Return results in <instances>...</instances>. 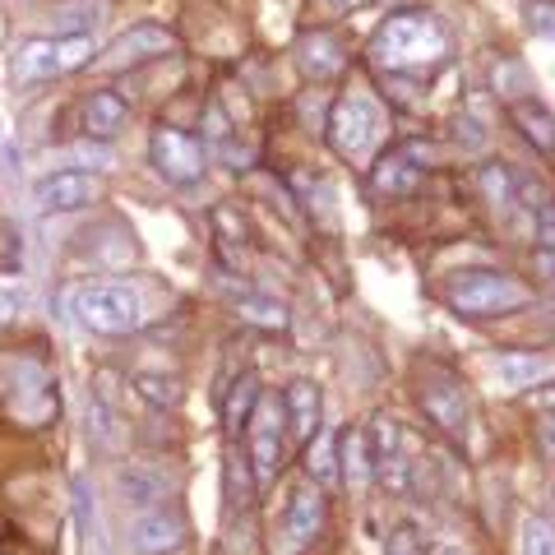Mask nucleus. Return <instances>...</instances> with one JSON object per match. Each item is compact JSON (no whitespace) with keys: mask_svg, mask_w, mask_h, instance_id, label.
<instances>
[{"mask_svg":"<svg viewBox=\"0 0 555 555\" xmlns=\"http://www.w3.org/2000/svg\"><path fill=\"white\" fill-rule=\"evenodd\" d=\"M297 65L306 69L310 79H334L338 69L347 65V51H343V42L334 38V33L315 28V33H301V42H297Z\"/></svg>","mask_w":555,"mask_h":555,"instance_id":"11","label":"nucleus"},{"mask_svg":"<svg viewBox=\"0 0 555 555\" xmlns=\"http://www.w3.org/2000/svg\"><path fill=\"white\" fill-rule=\"evenodd\" d=\"M375 130H379V112H375V102L361 93L338 98L334 112H328V144H334L338 158H361V153L371 149Z\"/></svg>","mask_w":555,"mask_h":555,"instance_id":"4","label":"nucleus"},{"mask_svg":"<svg viewBox=\"0 0 555 555\" xmlns=\"http://www.w3.org/2000/svg\"><path fill=\"white\" fill-rule=\"evenodd\" d=\"M185 542V524L177 514H139L134 524H130V546L134 551H144V555H167V551H177Z\"/></svg>","mask_w":555,"mask_h":555,"instance_id":"10","label":"nucleus"},{"mask_svg":"<svg viewBox=\"0 0 555 555\" xmlns=\"http://www.w3.org/2000/svg\"><path fill=\"white\" fill-rule=\"evenodd\" d=\"M459 144H463L467 153L486 149V130H481V120H477V116H463V120H459Z\"/></svg>","mask_w":555,"mask_h":555,"instance_id":"35","label":"nucleus"},{"mask_svg":"<svg viewBox=\"0 0 555 555\" xmlns=\"http://www.w3.org/2000/svg\"><path fill=\"white\" fill-rule=\"evenodd\" d=\"M514 199H524L532 214H537V208L546 204V185H542V181H532V177H514Z\"/></svg>","mask_w":555,"mask_h":555,"instance_id":"33","label":"nucleus"},{"mask_svg":"<svg viewBox=\"0 0 555 555\" xmlns=\"http://www.w3.org/2000/svg\"><path fill=\"white\" fill-rule=\"evenodd\" d=\"M328 5H334V10H361L366 0H328Z\"/></svg>","mask_w":555,"mask_h":555,"instance_id":"39","label":"nucleus"},{"mask_svg":"<svg viewBox=\"0 0 555 555\" xmlns=\"http://www.w3.org/2000/svg\"><path fill=\"white\" fill-rule=\"evenodd\" d=\"M524 555H555V524L551 518H524Z\"/></svg>","mask_w":555,"mask_h":555,"instance_id":"27","label":"nucleus"},{"mask_svg":"<svg viewBox=\"0 0 555 555\" xmlns=\"http://www.w3.org/2000/svg\"><path fill=\"white\" fill-rule=\"evenodd\" d=\"M120 495H126V505L149 509L153 500L163 495V481H158V477H149V473H120Z\"/></svg>","mask_w":555,"mask_h":555,"instance_id":"24","label":"nucleus"},{"mask_svg":"<svg viewBox=\"0 0 555 555\" xmlns=\"http://www.w3.org/2000/svg\"><path fill=\"white\" fill-rule=\"evenodd\" d=\"M532 218H537V246H542V250H555V199H546Z\"/></svg>","mask_w":555,"mask_h":555,"instance_id":"32","label":"nucleus"},{"mask_svg":"<svg viewBox=\"0 0 555 555\" xmlns=\"http://www.w3.org/2000/svg\"><path fill=\"white\" fill-rule=\"evenodd\" d=\"M514 126L524 130L532 149H542V153L555 149V116L546 107H537V102H514Z\"/></svg>","mask_w":555,"mask_h":555,"instance_id":"17","label":"nucleus"},{"mask_svg":"<svg viewBox=\"0 0 555 555\" xmlns=\"http://www.w3.org/2000/svg\"><path fill=\"white\" fill-rule=\"evenodd\" d=\"M259 403V379L255 375H241L236 389H232V403H228V426L241 430V422H250V408Z\"/></svg>","mask_w":555,"mask_h":555,"instance_id":"26","label":"nucleus"},{"mask_svg":"<svg viewBox=\"0 0 555 555\" xmlns=\"http://www.w3.org/2000/svg\"><path fill=\"white\" fill-rule=\"evenodd\" d=\"M343 477L352 481V486H361L371 473H375V463H371V449H366V430H347L343 436Z\"/></svg>","mask_w":555,"mask_h":555,"instance_id":"21","label":"nucleus"},{"mask_svg":"<svg viewBox=\"0 0 555 555\" xmlns=\"http://www.w3.org/2000/svg\"><path fill=\"white\" fill-rule=\"evenodd\" d=\"M477 185H481L486 204H495V208H509V204H518V199H514V171H509L505 163L481 167V171H477Z\"/></svg>","mask_w":555,"mask_h":555,"instance_id":"23","label":"nucleus"},{"mask_svg":"<svg viewBox=\"0 0 555 555\" xmlns=\"http://www.w3.org/2000/svg\"><path fill=\"white\" fill-rule=\"evenodd\" d=\"M324 528V491L320 486H297L287 500V537H292V546H306V542H315Z\"/></svg>","mask_w":555,"mask_h":555,"instance_id":"12","label":"nucleus"},{"mask_svg":"<svg viewBox=\"0 0 555 555\" xmlns=\"http://www.w3.org/2000/svg\"><path fill=\"white\" fill-rule=\"evenodd\" d=\"M134 389H139V398H149L153 408H167L171 398H177V385L163 375H134Z\"/></svg>","mask_w":555,"mask_h":555,"instance_id":"28","label":"nucleus"},{"mask_svg":"<svg viewBox=\"0 0 555 555\" xmlns=\"http://www.w3.org/2000/svg\"><path fill=\"white\" fill-rule=\"evenodd\" d=\"M375 473H379V481H385L393 495H408V463H403V454H393L389 463H379Z\"/></svg>","mask_w":555,"mask_h":555,"instance_id":"31","label":"nucleus"},{"mask_svg":"<svg viewBox=\"0 0 555 555\" xmlns=\"http://www.w3.org/2000/svg\"><path fill=\"white\" fill-rule=\"evenodd\" d=\"M366 449H371V463L379 467V463H389L398 449H403V436H398V422L393 416H371V426H366Z\"/></svg>","mask_w":555,"mask_h":555,"instance_id":"20","label":"nucleus"},{"mask_svg":"<svg viewBox=\"0 0 555 555\" xmlns=\"http://www.w3.org/2000/svg\"><path fill=\"white\" fill-rule=\"evenodd\" d=\"M250 463L259 486H269L283 467V412L278 403H255L250 412Z\"/></svg>","mask_w":555,"mask_h":555,"instance_id":"6","label":"nucleus"},{"mask_svg":"<svg viewBox=\"0 0 555 555\" xmlns=\"http://www.w3.org/2000/svg\"><path fill=\"white\" fill-rule=\"evenodd\" d=\"M389 555H422V542H416V532L412 528H398L389 537Z\"/></svg>","mask_w":555,"mask_h":555,"instance_id":"36","label":"nucleus"},{"mask_svg":"<svg viewBox=\"0 0 555 555\" xmlns=\"http://www.w3.org/2000/svg\"><path fill=\"white\" fill-rule=\"evenodd\" d=\"M283 412H287V426L297 440H310L320 430V412H324V398L320 389L310 385V379H297V385H287V398H283Z\"/></svg>","mask_w":555,"mask_h":555,"instance_id":"14","label":"nucleus"},{"mask_svg":"<svg viewBox=\"0 0 555 555\" xmlns=\"http://www.w3.org/2000/svg\"><path fill=\"white\" fill-rule=\"evenodd\" d=\"M236 315H241V320H250V324H259V328H287V310L278 306V301L241 297V301H236Z\"/></svg>","mask_w":555,"mask_h":555,"instance_id":"25","label":"nucleus"},{"mask_svg":"<svg viewBox=\"0 0 555 555\" xmlns=\"http://www.w3.org/2000/svg\"><path fill=\"white\" fill-rule=\"evenodd\" d=\"M422 408H426L430 422L449 430V436H459V440L467 436V393H463L459 379L430 371L426 385H422Z\"/></svg>","mask_w":555,"mask_h":555,"instance_id":"7","label":"nucleus"},{"mask_svg":"<svg viewBox=\"0 0 555 555\" xmlns=\"http://www.w3.org/2000/svg\"><path fill=\"white\" fill-rule=\"evenodd\" d=\"M444 301L467 320H491V315L524 310L532 301V292L500 269H463L444 283Z\"/></svg>","mask_w":555,"mask_h":555,"instance_id":"2","label":"nucleus"},{"mask_svg":"<svg viewBox=\"0 0 555 555\" xmlns=\"http://www.w3.org/2000/svg\"><path fill=\"white\" fill-rule=\"evenodd\" d=\"M126 120H130V102L116 89H98L83 102V130H89V139H112Z\"/></svg>","mask_w":555,"mask_h":555,"instance_id":"13","label":"nucleus"},{"mask_svg":"<svg viewBox=\"0 0 555 555\" xmlns=\"http://www.w3.org/2000/svg\"><path fill=\"white\" fill-rule=\"evenodd\" d=\"M528 28L537 38H551L555 42V0H528Z\"/></svg>","mask_w":555,"mask_h":555,"instance_id":"30","label":"nucleus"},{"mask_svg":"<svg viewBox=\"0 0 555 555\" xmlns=\"http://www.w3.org/2000/svg\"><path fill=\"white\" fill-rule=\"evenodd\" d=\"M371 185L375 195H412L422 185V167H416L408 153H385L375 167H371Z\"/></svg>","mask_w":555,"mask_h":555,"instance_id":"15","label":"nucleus"},{"mask_svg":"<svg viewBox=\"0 0 555 555\" xmlns=\"http://www.w3.org/2000/svg\"><path fill=\"white\" fill-rule=\"evenodd\" d=\"M500 379L514 389H528L537 379H551V361L542 357H528V352H505L500 357Z\"/></svg>","mask_w":555,"mask_h":555,"instance_id":"19","label":"nucleus"},{"mask_svg":"<svg viewBox=\"0 0 555 555\" xmlns=\"http://www.w3.org/2000/svg\"><path fill=\"white\" fill-rule=\"evenodd\" d=\"M75 163H83V167H112V149L107 144H93V139H83V144H75Z\"/></svg>","mask_w":555,"mask_h":555,"instance_id":"34","label":"nucleus"},{"mask_svg":"<svg viewBox=\"0 0 555 555\" xmlns=\"http://www.w3.org/2000/svg\"><path fill=\"white\" fill-rule=\"evenodd\" d=\"M98 199V181L89 171H51V177L38 181L33 190V204L42 208V214H75V208L93 204Z\"/></svg>","mask_w":555,"mask_h":555,"instance_id":"8","label":"nucleus"},{"mask_svg":"<svg viewBox=\"0 0 555 555\" xmlns=\"http://www.w3.org/2000/svg\"><path fill=\"white\" fill-rule=\"evenodd\" d=\"M69 315H75L83 328L93 334H107V338H120V334H134L139 328V297L130 287L120 283H89V287H75L69 292Z\"/></svg>","mask_w":555,"mask_h":555,"instance_id":"3","label":"nucleus"},{"mask_svg":"<svg viewBox=\"0 0 555 555\" xmlns=\"http://www.w3.org/2000/svg\"><path fill=\"white\" fill-rule=\"evenodd\" d=\"M61 42V75H69V69H83L93 61V42L89 38H56Z\"/></svg>","mask_w":555,"mask_h":555,"instance_id":"29","label":"nucleus"},{"mask_svg":"<svg viewBox=\"0 0 555 555\" xmlns=\"http://www.w3.org/2000/svg\"><path fill=\"white\" fill-rule=\"evenodd\" d=\"M537 426H542V449H546V454L555 459V412H546Z\"/></svg>","mask_w":555,"mask_h":555,"instance_id":"37","label":"nucleus"},{"mask_svg":"<svg viewBox=\"0 0 555 555\" xmlns=\"http://www.w3.org/2000/svg\"><path fill=\"white\" fill-rule=\"evenodd\" d=\"M102 0H79V5H61L56 10V28L61 38H89V28L102 20Z\"/></svg>","mask_w":555,"mask_h":555,"instance_id":"22","label":"nucleus"},{"mask_svg":"<svg viewBox=\"0 0 555 555\" xmlns=\"http://www.w3.org/2000/svg\"><path fill=\"white\" fill-rule=\"evenodd\" d=\"M444 51H449V38L440 20H430L426 10H403L375 33L371 61L379 69H389V75H403V69H426L444 61Z\"/></svg>","mask_w":555,"mask_h":555,"instance_id":"1","label":"nucleus"},{"mask_svg":"<svg viewBox=\"0 0 555 555\" xmlns=\"http://www.w3.org/2000/svg\"><path fill=\"white\" fill-rule=\"evenodd\" d=\"M14 310H20V306H14V297H10V292H0V324H10Z\"/></svg>","mask_w":555,"mask_h":555,"instance_id":"38","label":"nucleus"},{"mask_svg":"<svg viewBox=\"0 0 555 555\" xmlns=\"http://www.w3.org/2000/svg\"><path fill=\"white\" fill-rule=\"evenodd\" d=\"M14 75L24 83L33 79H56L61 75V42L56 38H33L14 51Z\"/></svg>","mask_w":555,"mask_h":555,"instance_id":"16","label":"nucleus"},{"mask_svg":"<svg viewBox=\"0 0 555 555\" xmlns=\"http://www.w3.org/2000/svg\"><path fill=\"white\" fill-rule=\"evenodd\" d=\"M310 444V454H306V467H310V477H315V486H338L343 481V467H338V444L328 430H315V436L306 440Z\"/></svg>","mask_w":555,"mask_h":555,"instance_id":"18","label":"nucleus"},{"mask_svg":"<svg viewBox=\"0 0 555 555\" xmlns=\"http://www.w3.org/2000/svg\"><path fill=\"white\" fill-rule=\"evenodd\" d=\"M177 47V38L163 28V24H134L130 33H120V38L102 51V65L107 69H120V65H134V61H149V56H167V51Z\"/></svg>","mask_w":555,"mask_h":555,"instance_id":"9","label":"nucleus"},{"mask_svg":"<svg viewBox=\"0 0 555 555\" xmlns=\"http://www.w3.org/2000/svg\"><path fill=\"white\" fill-rule=\"evenodd\" d=\"M436 555H459V551H454V546H440V551H436Z\"/></svg>","mask_w":555,"mask_h":555,"instance_id":"40","label":"nucleus"},{"mask_svg":"<svg viewBox=\"0 0 555 555\" xmlns=\"http://www.w3.org/2000/svg\"><path fill=\"white\" fill-rule=\"evenodd\" d=\"M149 158L163 171V181L171 185H195L204 177V144L195 134H185L177 126H158L149 139Z\"/></svg>","mask_w":555,"mask_h":555,"instance_id":"5","label":"nucleus"}]
</instances>
